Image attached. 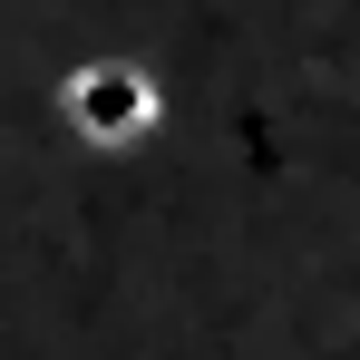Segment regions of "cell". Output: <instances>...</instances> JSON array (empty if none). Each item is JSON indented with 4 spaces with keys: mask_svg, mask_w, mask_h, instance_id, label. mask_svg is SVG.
<instances>
[{
    "mask_svg": "<svg viewBox=\"0 0 360 360\" xmlns=\"http://www.w3.org/2000/svg\"><path fill=\"white\" fill-rule=\"evenodd\" d=\"M68 117H78V127H108V136H127V127L146 117V88H136L127 68H98V78H78V88H68Z\"/></svg>",
    "mask_w": 360,
    "mask_h": 360,
    "instance_id": "1",
    "label": "cell"
}]
</instances>
